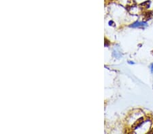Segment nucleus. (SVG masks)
I'll list each match as a JSON object with an SVG mask.
<instances>
[{"label": "nucleus", "instance_id": "7ed1b4c3", "mask_svg": "<svg viewBox=\"0 0 153 134\" xmlns=\"http://www.w3.org/2000/svg\"><path fill=\"white\" fill-rule=\"evenodd\" d=\"M143 121H144V119H143L142 117L138 119L137 121H135V123L132 126L133 130H135V129H137V127H139L142 124Z\"/></svg>", "mask_w": 153, "mask_h": 134}, {"label": "nucleus", "instance_id": "f03ea898", "mask_svg": "<svg viewBox=\"0 0 153 134\" xmlns=\"http://www.w3.org/2000/svg\"><path fill=\"white\" fill-rule=\"evenodd\" d=\"M152 17V12L151 11L145 12V13L143 14V15H142L143 20H144V21H149L150 19H151Z\"/></svg>", "mask_w": 153, "mask_h": 134}, {"label": "nucleus", "instance_id": "20e7f679", "mask_svg": "<svg viewBox=\"0 0 153 134\" xmlns=\"http://www.w3.org/2000/svg\"><path fill=\"white\" fill-rule=\"evenodd\" d=\"M150 4V1H146L144 2V3L140 4V6L143 9H147V8H149Z\"/></svg>", "mask_w": 153, "mask_h": 134}, {"label": "nucleus", "instance_id": "39448f33", "mask_svg": "<svg viewBox=\"0 0 153 134\" xmlns=\"http://www.w3.org/2000/svg\"><path fill=\"white\" fill-rule=\"evenodd\" d=\"M152 70H153V64L151 65V71L152 72Z\"/></svg>", "mask_w": 153, "mask_h": 134}, {"label": "nucleus", "instance_id": "f257e3e1", "mask_svg": "<svg viewBox=\"0 0 153 134\" xmlns=\"http://www.w3.org/2000/svg\"><path fill=\"white\" fill-rule=\"evenodd\" d=\"M147 24L144 23V22H136V23H135L134 24H131L132 27L134 28H144L145 26H146Z\"/></svg>", "mask_w": 153, "mask_h": 134}, {"label": "nucleus", "instance_id": "423d86ee", "mask_svg": "<svg viewBox=\"0 0 153 134\" xmlns=\"http://www.w3.org/2000/svg\"><path fill=\"white\" fill-rule=\"evenodd\" d=\"M150 133H153V128L152 129V130L150 131Z\"/></svg>", "mask_w": 153, "mask_h": 134}]
</instances>
